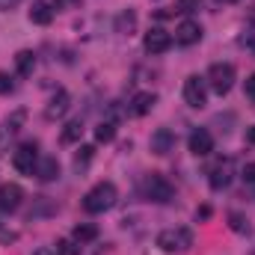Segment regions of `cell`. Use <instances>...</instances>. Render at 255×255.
Listing matches in <instances>:
<instances>
[{"instance_id": "obj_1", "label": "cell", "mask_w": 255, "mask_h": 255, "mask_svg": "<svg viewBox=\"0 0 255 255\" xmlns=\"http://www.w3.org/2000/svg\"><path fill=\"white\" fill-rule=\"evenodd\" d=\"M116 199H119V190H116L113 181H98L83 196V211L86 214H104V211H110L116 205Z\"/></svg>"}, {"instance_id": "obj_2", "label": "cell", "mask_w": 255, "mask_h": 255, "mask_svg": "<svg viewBox=\"0 0 255 255\" xmlns=\"http://www.w3.org/2000/svg\"><path fill=\"white\" fill-rule=\"evenodd\" d=\"M235 77H238V71H235V65L232 63H214L208 68V86L217 92V95H229L232 92V86H235Z\"/></svg>"}, {"instance_id": "obj_3", "label": "cell", "mask_w": 255, "mask_h": 255, "mask_svg": "<svg viewBox=\"0 0 255 255\" xmlns=\"http://www.w3.org/2000/svg\"><path fill=\"white\" fill-rule=\"evenodd\" d=\"M157 247L163 253H187L193 247V232L190 229H163L157 235Z\"/></svg>"}, {"instance_id": "obj_4", "label": "cell", "mask_w": 255, "mask_h": 255, "mask_svg": "<svg viewBox=\"0 0 255 255\" xmlns=\"http://www.w3.org/2000/svg\"><path fill=\"white\" fill-rule=\"evenodd\" d=\"M142 193H145V199H151V202H157V205H166V202L175 199V187H172L163 175H157V172L145 175V181H142Z\"/></svg>"}, {"instance_id": "obj_5", "label": "cell", "mask_w": 255, "mask_h": 255, "mask_svg": "<svg viewBox=\"0 0 255 255\" xmlns=\"http://www.w3.org/2000/svg\"><path fill=\"white\" fill-rule=\"evenodd\" d=\"M36 163H39V145L36 142H21L12 154V166L21 172V175H33L36 172Z\"/></svg>"}, {"instance_id": "obj_6", "label": "cell", "mask_w": 255, "mask_h": 255, "mask_svg": "<svg viewBox=\"0 0 255 255\" xmlns=\"http://www.w3.org/2000/svg\"><path fill=\"white\" fill-rule=\"evenodd\" d=\"M184 101L196 107V110H202L205 104H208V80L205 77H199V74H190L187 80H184Z\"/></svg>"}, {"instance_id": "obj_7", "label": "cell", "mask_w": 255, "mask_h": 255, "mask_svg": "<svg viewBox=\"0 0 255 255\" xmlns=\"http://www.w3.org/2000/svg\"><path fill=\"white\" fill-rule=\"evenodd\" d=\"M142 48H145V54H166L169 48H172V36L166 33V30H160V27H151L148 33H145V39H142Z\"/></svg>"}, {"instance_id": "obj_8", "label": "cell", "mask_w": 255, "mask_h": 255, "mask_svg": "<svg viewBox=\"0 0 255 255\" xmlns=\"http://www.w3.org/2000/svg\"><path fill=\"white\" fill-rule=\"evenodd\" d=\"M187 145H190V151L196 157H205V154L214 151V136H211L205 128H196L190 136H187Z\"/></svg>"}, {"instance_id": "obj_9", "label": "cell", "mask_w": 255, "mask_h": 255, "mask_svg": "<svg viewBox=\"0 0 255 255\" xmlns=\"http://www.w3.org/2000/svg\"><path fill=\"white\" fill-rule=\"evenodd\" d=\"M21 199H24V190L18 184H3L0 187V211L3 214H12L21 208Z\"/></svg>"}, {"instance_id": "obj_10", "label": "cell", "mask_w": 255, "mask_h": 255, "mask_svg": "<svg viewBox=\"0 0 255 255\" xmlns=\"http://www.w3.org/2000/svg\"><path fill=\"white\" fill-rule=\"evenodd\" d=\"M208 175H211L208 181H211V187H214V190H226V187L232 184V160H229V157H226V160H220L217 166H211V172H208Z\"/></svg>"}, {"instance_id": "obj_11", "label": "cell", "mask_w": 255, "mask_h": 255, "mask_svg": "<svg viewBox=\"0 0 255 255\" xmlns=\"http://www.w3.org/2000/svg\"><path fill=\"white\" fill-rule=\"evenodd\" d=\"M71 107V95L65 92V89H57L54 92V98L48 101V107H45V119H60V116H65V110Z\"/></svg>"}, {"instance_id": "obj_12", "label": "cell", "mask_w": 255, "mask_h": 255, "mask_svg": "<svg viewBox=\"0 0 255 255\" xmlns=\"http://www.w3.org/2000/svg\"><path fill=\"white\" fill-rule=\"evenodd\" d=\"M202 39V27L196 24V21H181L178 27H175V42L178 45H184V48H190Z\"/></svg>"}, {"instance_id": "obj_13", "label": "cell", "mask_w": 255, "mask_h": 255, "mask_svg": "<svg viewBox=\"0 0 255 255\" xmlns=\"http://www.w3.org/2000/svg\"><path fill=\"white\" fill-rule=\"evenodd\" d=\"M154 104H157V95L154 92H136L130 98V104H128V113L130 116H145V113H151Z\"/></svg>"}, {"instance_id": "obj_14", "label": "cell", "mask_w": 255, "mask_h": 255, "mask_svg": "<svg viewBox=\"0 0 255 255\" xmlns=\"http://www.w3.org/2000/svg\"><path fill=\"white\" fill-rule=\"evenodd\" d=\"M172 148H175V133L169 128H157L151 133V151L154 154H169Z\"/></svg>"}, {"instance_id": "obj_15", "label": "cell", "mask_w": 255, "mask_h": 255, "mask_svg": "<svg viewBox=\"0 0 255 255\" xmlns=\"http://www.w3.org/2000/svg\"><path fill=\"white\" fill-rule=\"evenodd\" d=\"M24 122H27V110H15V113L0 125V148H3V139H6V136H15Z\"/></svg>"}, {"instance_id": "obj_16", "label": "cell", "mask_w": 255, "mask_h": 255, "mask_svg": "<svg viewBox=\"0 0 255 255\" xmlns=\"http://www.w3.org/2000/svg\"><path fill=\"white\" fill-rule=\"evenodd\" d=\"M33 175H39L42 181H57L60 178V160L57 157H42L36 163V172Z\"/></svg>"}, {"instance_id": "obj_17", "label": "cell", "mask_w": 255, "mask_h": 255, "mask_svg": "<svg viewBox=\"0 0 255 255\" xmlns=\"http://www.w3.org/2000/svg\"><path fill=\"white\" fill-rule=\"evenodd\" d=\"M30 21H33V24H39V27H48V24L54 21V9H51L48 3L36 0V3L30 6Z\"/></svg>"}, {"instance_id": "obj_18", "label": "cell", "mask_w": 255, "mask_h": 255, "mask_svg": "<svg viewBox=\"0 0 255 255\" xmlns=\"http://www.w3.org/2000/svg\"><path fill=\"white\" fill-rule=\"evenodd\" d=\"M15 68H18L21 77H30L33 68H36V54H33V51H18V54H15Z\"/></svg>"}, {"instance_id": "obj_19", "label": "cell", "mask_w": 255, "mask_h": 255, "mask_svg": "<svg viewBox=\"0 0 255 255\" xmlns=\"http://www.w3.org/2000/svg\"><path fill=\"white\" fill-rule=\"evenodd\" d=\"M95 238H98V229H95L92 223H77V226H74V241H77L80 247H83V244H92Z\"/></svg>"}, {"instance_id": "obj_20", "label": "cell", "mask_w": 255, "mask_h": 255, "mask_svg": "<svg viewBox=\"0 0 255 255\" xmlns=\"http://www.w3.org/2000/svg\"><path fill=\"white\" fill-rule=\"evenodd\" d=\"M80 136H83V119H71V122L63 128V136H60V139H63L65 145H71V142H77Z\"/></svg>"}, {"instance_id": "obj_21", "label": "cell", "mask_w": 255, "mask_h": 255, "mask_svg": "<svg viewBox=\"0 0 255 255\" xmlns=\"http://www.w3.org/2000/svg\"><path fill=\"white\" fill-rule=\"evenodd\" d=\"M133 27H136V15H133L130 9H128V12H122V15L116 18V30H119V33L130 36V33H133Z\"/></svg>"}, {"instance_id": "obj_22", "label": "cell", "mask_w": 255, "mask_h": 255, "mask_svg": "<svg viewBox=\"0 0 255 255\" xmlns=\"http://www.w3.org/2000/svg\"><path fill=\"white\" fill-rule=\"evenodd\" d=\"M54 255H80V244L74 238H63V241H57Z\"/></svg>"}, {"instance_id": "obj_23", "label": "cell", "mask_w": 255, "mask_h": 255, "mask_svg": "<svg viewBox=\"0 0 255 255\" xmlns=\"http://www.w3.org/2000/svg\"><path fill=\"white\" fill-rule=\"evenodd\" d=\"M113 136H116V122H110V119H104L101 125L95 128V139H98V142H110Z\"/></svg>"}, {"instance_id": "obj_24", "label": "cell", "mask_w": 255, "mask_h": 255, "mask_svg": "<svg viewBox=\"0 0 255 255\" xmlns=\"http://www.w3.org/2000/svg\"><path fill=\"white\" fill-rule=\"evenodd\" d=\"M89 160H92V145H83V148H80V154L74 157V166H77V169H83Z\"/></svg>"}, {"instance_id": "obj_25", "label": "cell", "mask_w": 255, "mask_h": 255, "mask_svg": "<svg viewBox=\"0 0 255 255\" xmlns=\"http://www.w3.org/2000/svg\"><path fill=\"white\" fill-rule=\"evenodd\" d=\"M199 9V0H175V12H184V15H190Z\"/></svg>"}, {"instance_id": "obj_26", "label": "cell", "mask_w": 255, "mask_h": 255, "mask_svg": "<svg viewBox=\"0 0 255 255\" xmlns=\"http://www.w3.org/2000/svg\"><path fill=\"white\" fill-rule=\"evenodd\" d=\"M229 220H232V229H235V232H247V235H250V223H247L241 214H232Z\"/></svg>"}, {"instance_id": "obj_27", "label": "cell", "mask_w": 255, "mask_h": 255, "mask_svg": "<svg viewBox=\"0 0 255 255\" xmlns=\"http://www.w3.org/2000/svg\"><path fill=\"white\" fill-rule=\"evenodd\" d=\"M15 89V83H12V77L6 74V71H0V95H9Z\"/></svg>"}, {"instance_id": "obj_28", "label": "cell", "mask_w": 255, "mask_h": 255, "mask_svg": "<svg viewBox=\"0 0 255 255\" xmlns=\"http://www.w3.org/2000/svg\"><path fill=\"white\" fill-rule=\"evenodd\" d=\"M0 241H3V244H15V241H18V232H9V229L0 226Z\"/></svg>"}, {"instance_id": "obj_29", "label": "cell", "mask_w": 255, "mask_h": 255, "mask_svg": "<svg viewBox=\"0 0 255 255\" xmlns=\"http://www.w3.org/2000/svg\"><path fill=\"white\" fill-rule=\"evenodd\" d=\"M244 181H250V184H255V160H253V163H247V166H244Z\"/></svg>"}, {"instance_id": "obj_30", "label": "cell", "mask_w": 255, "mask_h": 255, "mask_svg": "<svg viewBox=\"0 0 255 255\" xmlns=\"http://www.w3.org/2000/svg\"><path fill=\"white\" fill-rule=\"evenodd\" d=\"M247 98L255 104V74H250V77H247Z\"/></svg>"}, {"instance_id": "obj_31", "label": "cell", "mask_w": 255, "mask_h": 255, "mask_svg": "<svg viewBox=\"0 0 255 255\" xmlns=\"http://www.w3.org/2000/svg\"><path fill=\"white\" fill-rule=\"evenodd\" d=\"M208 217H211V208H208V205H202V208L196 211V220H208Z\"/></svg>"}, {"instance_id": "obj_32", "label": "cell", "mask_w": 255, "mask_h": 255, "mask_svg": "<svg viewBox=\"0 0 255 255\" xmlns=\"http://www.w3.org/2000/svg\"><path fill=\"white\" fill-rule=\"evenodd\" d=\"M15 3H18V0H0V9H3V12H9Z\"/></svg>"}, {"instance_id": "obj_33", "label": "cell", "mask_w": 255, "mask_h": 255, "mask_svg": "<svg viewBox=\"0 0 255 255\" xmlns=\"http://www.w3.org/2000/svg\"><path fill=\"white\" fill-rule=\"evenodd\" d=\"M247 139H250V142H255V125L250 128V130H247Z\"/></svg>"}, {"instance_id": "obj_34", "label": "cell", "mask_w": 255, "mask_h": 255, "mask_svg": "<svg viewBox=\"0 0 255 255\" xmlns=\"http://www.w3.org/2000/svg\"><path fill=\"white\" fill-rule=\"evenodd\" d=\"M36 255H54V250H39Z\"/></svg>"}, {"instance_id": "obj_35", "label": "cell", "mask_w": 255, "mask_h": 255, "mask_svg": "<svg viewBox=\"0 0 255 255\" xmlns=\"http://www.w3.org/2000/svg\"><path fill=\"white\" fill-rule=\"evenodd\" d=\"M65 3H71V0H57V6H65Z\"/></svg>"}, {"instance_id": "obj_36", "label": "cell", "mask_w": 255, "mask_h": 255, "mask_svg": "<svg viewBox=\"0 0 255 255\" xmlns=\"http://www.w3.org/2000/svg\"><path fill=\"white\" fill-rule=\"evenodd\" d=\"M229 3H235V0H229Z\"/></svg>"}]
</instances>
